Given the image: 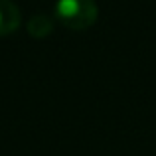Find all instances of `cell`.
<instances>
[{
	"mask_svg": "<svg viewBox=\"0 0 156 156\" xmlns=\"http://www.w3.org/2000/svg\"><path fill=\"white\" fill-rule=\"evenodd\" d=\"M53 14L69 30H85L95 24L99 6L95 0H57Z\"/></svg>",
	"mask_w": 156,
	"mask_h": 156,
	"instance_id": "obj_1",
	"label": "cell"
},
{
	"mask_svg": "<svg viewBox=\"0 0 156 156\" xmlns=\"http://www.w3.org/2000/svg\"><path fill=\"white\" fill-rule=\"evenodd\" d=\"M22 22V12L14 0H0V36H8Z\"/></svg>",
	"mask_w": 156,
	"mask_h": 156,
	"instance_id": "obj_2",
	"label": "cell"
},
{
	"mask_svg": "<svg viewBox=\"0 0 156 156\" xmlns=\"http://www.w3.org/2000/svg\"><path fill=\"white\" fill-rule=\"evenodd\" d=\"M53 30V18L48 14H36L28 20V34L34 38H44V36L51 34Z\"/></svg>",
	"mask_w": 156,
	"mask_h": 156,
	"instance_id": "obj_3",
	"label": "cell"
}]
</instances>
